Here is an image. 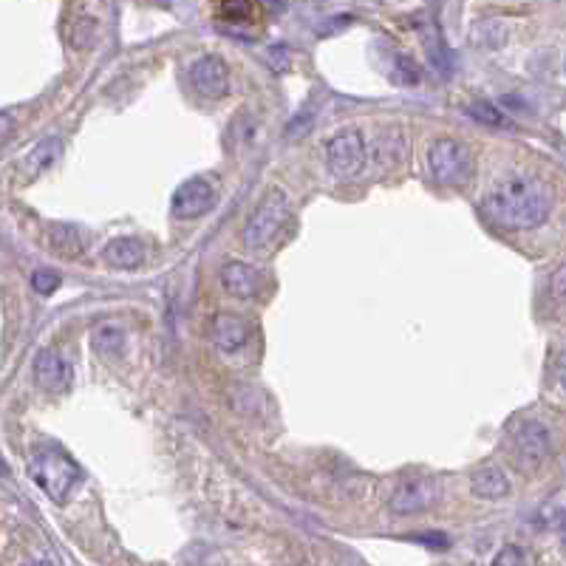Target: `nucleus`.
Segmentation results:
<instances>
[{
  "label": "nucleus",
  "instance_id": "f257e3e1",
  "mask_svg": "<svg viewBox=\"0 0 566 566\" xmlns=\"http://www.w3.org/2000/svg\"><path fill=\"white\" fill-rule=\"evenodd\" d=\"M484 210L507 230H535L550 218L552 196L547 184L538 179L507 176L487 190Z\"/></svg>",
  "mask_w": 566,
  "mask_h": 566
},
{
  "label": "nucleus",
  "instance_id": "f03ea898",
  "mask_svg": "<svg viewBox=\"0 0 566 566\" xmlns=\"http://www.w3.org/2000/svg\"><path fill=\"white\" fill-rule=\"evenodd\" d=\"M32 479L37 487L57 504H66L71 490L80 482V467L68 459L63 450L57 448H37L32 453Z\"/></svg>",
  "mask_w": 566,
  "mask_h": 566
},
{
  "label": "nucleus",
  "instance_id": "7ed1b4c3",
  "mask_svg": "<svg viewBox=\"0 0 566 566\" xmlns=\"http://www.w3.org/2000/svg\"><path fill=\"white\" fill-rule=\"evenodd\" d=\"M286 221H289V199H286L283 190L272 187V190H267V196L258 201L255 213L244 227V244L250 250H264L278 238Z\"/></svg>",
  "mask_w": 566,
  "mask_h": 566
},
{
  "label": "nucleus",
  "instance_id": "20e7f679",
  "mask_svg": "<svg viewBox=\"0 0 566 566\" xmlns=\"http://www.w3.org/2000/svg\"><path fill=\"white\" fill-rule=\"evenodd\" d=\"M326 162L337 179H354L366 167V139L357 128H343L329 139Z\"/></svg>",
  "mask_w": 566,
  "mask_h": 566
},
{
  "label": "nucleus",
  "instance_id": "39448f33",
  "mask_svg": "<svg viewBox=\"0 0 566 566\" xmlns=\"http://www.w3.org/2000/svg\"><path fill=\"white\" fill-rule=\"evenodd\" d=\"M550 456V433L541 422H521L513 433V462L524 473H535Z\"/></svg>",
  "mask_w": 566,
  "mask_h": 566
},
{
  "label": "nucleus",
  "instance_id": "423d86ee",
  "mask_svg": "<svg viewBox=\"0 0 566 566\" xmlns=\"http://www.w3.org/2000/svg\"><path fill=\"white\" fill-rule=\"evenodd\" d=\"M170 207H173V216L182 218V221L207 216L216 207V184L210 182L207 176H193V179H187L176 187Z\"/></svg>",
  "mask_w": 566,
  "mask_h": 566
},
{
  "label": "nucleus",
  "instance_id": "0eeeda50",
  "mask_svg": "<svg viewBox=\"0 0 566 566\" xmlns=\"http://www.w3.org/2000/svg\"><path fill=\"white\" fill-rule=\"evenodd\" d=\"M428 167H431V176L436 182L456 184L467 176L470 156L462 142L445 136V139H436L428 150Z\"/></svg>",
  "mask_w": 566,
  "mask_h": 566
},
{
  "label": "nucleus",
  "instance_id": "6e6552de",
  "mask_svg": "<svg viewBox=\"0 0 566 566\" xmlns=\"http://www.w3.org/2000/svg\"><path fill=\"white\" fill-rule=\"evenodd\" d=\"M190 83L207 100H221L230 91V68L216 54H204L190 66Z\"/></svg>",
  "mask_w": 566,
  "mask_h": 566
},
{
  "label": "nucleus",
  "instance_id": "1a4fd4ad",
  "mask_svg": "<svg viewBox=\"0 0 566 566\" xmlns=\"http://www.w3.org/2000/svg\"><path fill=\"white\" fill-rule=\"evenodd\" d=\"M436 499H439V487L431 479H405L397 484L391 496V510L397 516H414L428 510Z\"/></svg>",
  "mask_w": 566,
  "mask_h": 566
},
{
  "label": "nucleus",
  "instance_id": "9d476101",
  "mask_svg": "<svg viewBox=\"0 0 566 566\" xmlns=\"http://www.w3.org/2000/svg\"><path fill=\"white\" fill-rule=\"evenodd\" d=\"M34 380L43 391H51V394H60V391H68L71 388V380H74V371L63 360V354L54 349H43L37 357H34Z\"/></svg>",
  "mask_w": 566,
  "mask_h": 566
},
{
  "label": "nucleus",
  "instance_id": "9b49d317",
  "mask_svg": "<svg viewBox=\"0 0 566 566\" xmlns=\"http://www.w3.org/2000/svg\"><path fill=\"white\" fill-rule=\"evenodd\" d=\"M221 286L227 295H233L238 300H250L258 295V286H261V272L244 261H230L221 269Z\"/></svg>",
  "mask_w": 566,
  "mask_h": 566
},
{
  "label": "nucleus",
  "instance_id": "f8f14e48",
  "mask_svg": "<svg viewBox=\"0 0 566 566\" xmlns=\"http://www.w3.org/2000/svg\"><path fill=\"white\" fill-rule=\"evenodd\" d=\"M213 340H216L218 351L224 354H235L247 346L250 340V326L247 320L238 315H218L213 320Z\"/></svg>",
  "mask_w": 566,
  "mask_h": 566
},
{
  "label": "nucleus",
  "instance_id": "ddd939ff",
  "mask_svg": "<svg viewBox=\"0 0 566 566\" xmlns=\"http://www.w3.org/2000/svg\"><path fill=\"white\" fill-rule=\"evenodd\" d=\"M470 490L479 499H504L510 493V482H507V473L499 465H484L470 476Z\"/></svg>",
  "mask_w": 566,
  "mask_h": 566
},
{
  "label": "nucleus",
  "instance_id": "4468645a",
  "mask_svg": "<svg viewBox=\"0 0 566 566\" xmlns=\"http://www.w3.org/2000/svg\"><path fill=\"white\" fill-rule=\"evenodd\" d=\"M105 261L117 269H136L145 261V247H142V241L128 238V235L125 238H114L105 247Z\"/></svg>",
  "mask_w": 566,
  "mask_h": 566
},
{
  "label": "nucleus",
  "instance_id": "2eb2a0df",
  "mask_svg": "<svg viewBox=\"0 0 566 566\" xmlns=\"http://www.w3.org/2000/svg\"><path fill=\"white\" fill-rule=\"evenodd\" d=\"M49 247L57 252L60 258H77V255L83 252V238H80V233H77L74 227L57 224V227H51Z\"/></svg>",
  "mask_w": 566,
  "mask_h": 566
},
{
  "label": "nucleus",
  "instance_id": "dca6fc26",
  "mask_svg": "<svg viewBox=\"0 0 566 566\" xmlns=\"http://www.w3.org/2000/svg\"><path fill=\"white\" fill-rule=\"evenodd\" d=\"M91 343H94V349L100 351V354H119L122 346H125V332L119 326H114V323H105L100 329H94Z\"/></svg>",
  "mask_w": 566,
  "mask_h": 566
},
{
  "label": "nucleus",
  "instance_id": "f3484780",
  "mask_svg": "<svg viewBox=\"0 0 566 566\" xmlns=\"http://www.w3.org/2000/svg\"><path fill=\"white\" fill-rule=\"evenodd\" d=\"M57 156H60V142L49 139V142L37 145V150H34L26 162H29V170H32V173H40V170H46L49 165H54Z\"/></svg>",
  "mask_w": 566,
  "mask_h": 566
},
{
  "label": "nucleus",
  "instance_id": "a211bd4d",
  "mask_svg": "<svg viewBox=\"0 0 566 566\" xmlns=\"http://www.w3.org/2000/svg\"><path fill=\"white\" fill-rule=\"evenodd\" d=\"M470 114L473 119H479L484 125H493V128H510V119L501 114L496 105H490V102H473L470 105Z\"/></svg>",
  "mask_w": 566,
  "mask_h": 566
},
{
  "label": "nucleus",
  "instance_id": "6ab92c4d",
  "mask_svg": "<svg viewBox=\"0 0 566 566\" xmlns=\"http://www.w3.org/2000/svg\"><path fill=\"white\" fill-rule=\"evenodd\" d=\"M32 286L34 292H40V295H51V292H57V286H60V272H54V269H37L32 275Z\"/></svg>",
  "mask_w": 566,
  "mask_h": 566
},
{
  "label": "nucleus",
  "instance_id": "aec40b11",
  "mask_svg": "<svg viewBox=\"0 0 566 566\" xmlns=\"http://www.w3.org/2000/svg\"><path fill=\"white\" fill-rule=\"evenodd\" d=\"M221 9H224V15L230 17V20H250L255 0H224Z\"/></svg>",
  "mask_w": 566,
  "mask_h": 566
},
{
  "label": "nucleus",
  "instance_id": "412c9836",
  "mask_svg": "<svg viewBox=\"0 0 566 566\" xmlns=\"http://www.w3.org/2000/svg\"><path fill=\"white\" fill-rule=\"evenodd\" d=\"M493 564L496 566H513V564H527V555L518 550V547H507L504 552H499L496 558H493Z\"/></svg>",
  "mask_w": 566,
  "mask_h": 566
},
{
  "label": "nucleus",
  "instance_id": "4be33fe9",
  "mask_svg": "<svg viewBox=\"0 0 566 566\" xmlns=\"http://www.w3.org/2000/svg\"><path fill=\"white\" fill-rule=\"evenodd\" d=\"M397 68H400V74H397V80L400 83H417L419 80V71H417V63H411L408 57H400V63H397Z\"/></svg>",
  "mask_w": 566,
  "mask_h": 566
},
{
  "label": "nucleus",
  "instance_id": "5701e85b",
  "mask_svg": "<svg viewBox=\"0 0 566 566\" xmlns=\"http://www.w3.org/2000/svg\"><path fill=\"white\" fill-rule=\"evenodd\" d=\"M12 136H15V117L6 114V111H0V148H3Z\"/></svg>",
  "mask_w": 566,
  "mask_h": 566
},
{
  "label": "nucleus",
  "instance_id": "b1692460",
  "mask_svg": "<svg viewBox=\"0 0 566 566\" xmlns=\"http://www.w3.org/2000/svg\"><path fill=\"white\" fill-rule=\"evenodd\" d=\"M552 295L558 300H566V264L552 275Z\"/></svg>",
  "mask_w": 566,
  "mask_h": 566
},
{
  "label": "nucleus",
  "instance_id": "393cba45",
  "mask_svg": "<svg viewBox=\"0 0 566 566\" xmlns=\"http://www.w3.org/2000/svg\"><path fill=\"white\" fill-rule=\"evenodd\" d=\"M417 541H425V544H431L433 550H448V538L445 535H417Z\"/></svg>",
  "mask_w": 566,
  "mask_h": 566
},
{
  "label": "nucleus",
  "instance_id": "a878e982",
  "mask_svg": "<svg viewBox=\"0 0 566 566\" xmlns=\"http://www.w3.org/2000/svg\"><path fill=\"white\" fill-rule=\"evenodd\" d=\"M555 377H558V383L561 388L566 391V349L558 354V360H555Z\"/></svg>",
  "mask_w": 566,
  "mask_h": 566
}]
</instances>
